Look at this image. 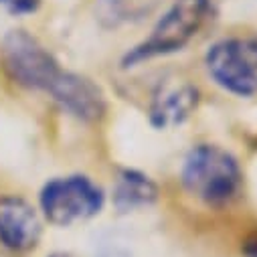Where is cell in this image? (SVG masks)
<instances>
[{
  "label": "cell",
  "instance_id": "6da1fadb",
  "mask_svg": "<svg viewBox=\"0 0 257 257\" xmlns=\"http://www.w3.org/2000/svg\"><path fill=\"white\" fill-rule=\"evenodd\" d=\"M182 184L207 207H227L241 192L243 172L237 158L221 146L199 144L184 158Z\"/></svg>",
  "mask_w": 257,
  "mask_h": 257
},
{
  "label": "cell",
  "instance_id": "7a4b0ae2",
  "mask_svg": "<svg viewBox=\"0 0 257 257\" xmlns=\"http://www.w3.org/2000/svg\"><path fill=\"white\" fill-rule=\"evenodd\" d=\"M211 13V0H174L170 9L158 19L148 39L123 55L121 67L132 69L144 61L182 51L205 27Z\"/></svg>",
  "mask_w": 257,
  "mask_h": 257
},
{
  "label": "cell",
  "instance_id": "3957f363",
  "mask_svg": "<svg viewBox=\"0 0 257 257\" xmlns=\"http://www.w3.org/2000/svg\"><path fill=\"white\" fill-rule=\"evenodd\" d=\"M41 211L57 227H71L95 217L105 203L103 190L83 174L51 178L41 190Z\"/></svg>",
  "mask_w": 257,
  "mask_h": 257
},
{
  "label": "cell",
  "instance_id": "277c9868",
  "mask_svg": "<svg viewBox=\"0 0 257 257\" xmlns=\"http://www.w3.org/2000/svg\"><path fill=\"white\" fill-rule=\"evenodd\" d=\"M0 59L7 75L25 89L51 91L63 75L57 59L27 31H11L0 45Z\"/></svg>",
  "mask_w": 257,
  "mask_h": 257
},
{
  "label": "cell",
  "instance_id": "5b68a950",
  "mask_svg": "<svg viewBox=\"0 0 257 257\" xmlns=\"http://www.w3.org/2000/svg\"><path fill=\"white\" fill-rule=\"evenodd\" d=\"M205 63L225 91L239 97L257 95V39H223L209 49Z\"/></svg>",
  "mask_w": 257,
  "mask_h": 257
},
{
  "label": "cell",
  "instance_id": "8992f818",
  "mask_svg": "<svg viewBox=\"0 0 257 257\" xmlns=\"http://www.w3.org/2000/svg\"><path fill=\"white\" fill-rule=\"evenodd\" d=\"M39 213L17 195L0 197V245L11 253H29L41 239Z\"/></svg>",
  "mask_w": 257,
  "mask_h": 257
},
{
  "label": "cell",
  "instance_id": "52a82bcc",
  "mask_svg": "<svg viewBox=\"0 0 257 257\" xmlns=\"http://www.w3.org/2000/svg\"><path fill=\"white\" fill-rule=\"evenodd\" d=\"M49 95L63 111L79 121H95L105 111V97L99 85L77 73L63 71Z\"/></svg>",
  "mask_w": 257,
  "mask_h": 257
},
{
  "label": "cell",
  "instance_id": "ba28073f",
  "mask_svg": "<svg viewBox=\"0 0 257 257\" xmlns=\"http://www.w3.org/2000/svg\"><path fill=\"white\" fill-rule=\"evenodd\" d=\"M199 89L188 81H160L150 101V123L158 130L180 125L197 109Z\"/></svg>",
  "mask_w": 257,
  "mask_h": 257
},
{
  "label": "cell",
  "instance_id": "9c48e42d",
  "mask_svg": "<svg viewBox=\"0 0 257 257\" xmlns=\"http://www.w3.org/2000/svg\"><path fill=\"white\" fill-rule=\"evenodd\" d=\"M158 201L156 182L140 170L123 168L117 172L113 184V207L117 213H134L148 209Z\"/></svg>",
  "mask_w": 257,
  "mask_h": 257
},
{
  "label": "cell",
  "instance_id": "30bf717a",
  "mask_svg": "<svg viewBox=\"0 0 257 257\" xmlns=\"http://www.w3.org/2000/svg\"><path fill=\"white\" fill-rule=\"evenodd\" d=\"M154 3L156 0H99L103 17H107L113 25L140 19V15L148 13Z\"/></svg>",
  "mask_w": 257,
  "mask_h": 257
},
{
  "label": "cell",
  "instance_id": "8fae6325",
  "mask_svg": "<svg viewBox=\"0 0 257 257\" xmlns=\"http://www.w3.org/2000/svg\"><path fill=\"white\" fill-rule=\"evenodd\" d=\"M0 5L13 15H31L39 9V0H0Z\"/></svg>",
  "mask_w": 257,
  "mask_h": 257
},
{
  "label": "cell",
  "instance_id": "7c38bea8",
  "mask_svg": "<svg viewBox=\"0 0 257 257\" xmlns=\"http://www.w3.org/2000/svg\"><path fill=\"white\" fill-rule=\"evenodd\" d=\"M241 253H243L245 257H257V231H253V233L243 241Z\"/></svg>",
  "mask_w": 257,
  "mask_h": 257
},
{
  "label": "cell",
  "instance_id": "4fadbf2b",
  "mask_svg": "<svg viewBox=\"0 0 257 257\" xmlns=\"http://www.w3.org/2000/svg\"><path fill=\"white\" fill-rule=\"evenodd\" d=\"M47 257H75V255H71V253H63V251H57V253H51V255H47Z\"/></svg>",
  "mask_w": 257,
  "mask_h": 257
}]
</instances>
